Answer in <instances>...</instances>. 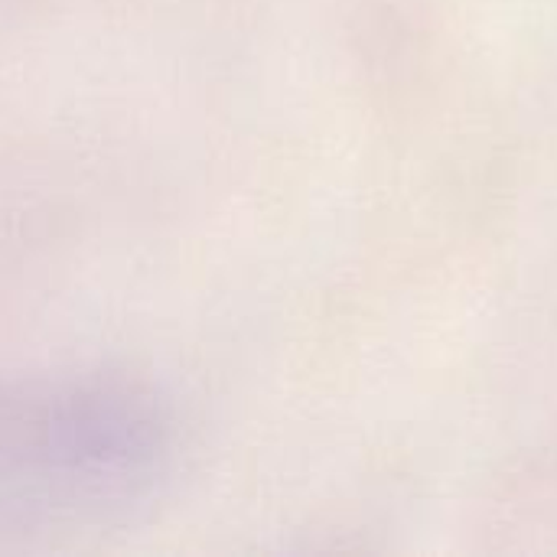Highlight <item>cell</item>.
I'll return each instance as SVG.
<instances>
[{
  "instance_id": "1",
  "label": "cell",
  "mask_w": 557,
  "mask_h": 557,
  "mask_svg": "<svg viewBox=\"0 0 557 557\" xmlns=\"http://www.w3.org/2000/svg\"><path fill=\"white\" fill-rule=\"evenodd\" d=\"M170 398L127 372L0 375V539L121 525L176 476Z\"/></svg>"
}]
</instances>
